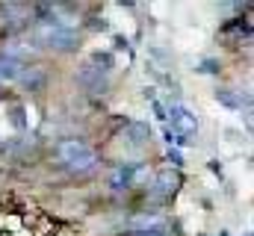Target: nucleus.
<instances>
[{
	"mask_svg": "<svg viewBox=\"0 0 254 236\" xmlns=\"http://www.w3.org/2000/svg\"><path fill=\"white\" fill-rule=\"evenodd\" d=\"M24 68H27V65H18V62H12V59L0 57V83H18L21 74H24Z\"/></svg>",
	"mask_w": 254,
	"mask_h": 236,
	"instance_id": "nucleus-8",
	"label": "nucleus"
},
{
	"mask_svg": "<svg viewBox=\"0 0 254 236\" xmlns=\"http://www.w3.org/2000/svg\"><path fill=\"white\" fill-rule=\"evenodd\" d=\"M130 228H133V234H136V231H160V228H166V222H163V216H157V213H142V216H136V219L130 222Z\"/></svg>",
	"mask_w": 254,
	"mask_h": 236,
	"instance_id": "nucleus-7",
	"label": "nucleus"
},
{
	"mask_svg": "<svg viewBox=\"0 0 254 236\" xmlns=\"http://www.w3.org/2000/svg\"><path fill=\"white\" fill-rule=\"evenodd\" d=\"M130 236H169V234H166V228H160V231H136Z\"/></svg>",
	"mask_w": 254,
	"mask_h": 236,
	"instance_id": "nucleus-13",
	"label": "nucleus"
},
{
	"mask_svg": "<svg viewBox=\"0 0 254 236\" xmlns=\"http://www.w3.org/2000/svg\"><path fill=\"white\" fill-rule=\"evenodd\" d=\"M178 183H181V180H178V175L163 172V175L157 177V192H160V195H169V192H175V189H178Z\"/></svg>",
	"mask_w": 254,
	"mask_h": 236,
	"instance_id": "nucleus-11",
	"label": "nucleus"
},
{
	"mask_svg": "<svg viewBox=\"0 0 254 236\" xmlns=\"http://www.w3.org/2000/svg\"><path fill=\"white\" fill-rule=\"evenodd\" d=\"M45 71L42 68H24V74H21V83L24 86H30L33 92H39V89H45Z\"/></svg>",
	"mask_w": 254,
	"mask_h": 236,
	"instance_id": "nucleus-9",
	"label": "nucleus"
},
{
	"mask_svg": "<svg viewBox=\"0 0 254 236\" xmlns=\"http://www.w3.org/2000/svg\"><path fill=\"white\" fill-rule=\"evenodd\" d=\"M110 65H113V57L110 54H95V57L80 68L77 83L83 89H89L92 95H104L107 92V83H110Z\"/></svg>",
	"mask_w": 254,
	"mask_h": 236,
	"instance_id": "nucleus-3",
	"label": "nucleus"
},
{
	"mask_svg": "<svg viewBox=\"0 0 254 236\" xmlns=\"http://www.w3.org/2000/svg\"><path fill=\"white\" fill-rule=\"evenodd\" d=\"M30 36H33V45L36 48H54V51H74L77 48V33L74 30H65L54 21H33L30 27Z\"/></svg>",
	"mask_w": 254,
	"mask_h": 236,
	"instance_id": "nucleus-2",
	"label": "nucleus"
},
{
	"mask_svg": "<svg viewBox=\"0 0 254 236\" xmlns=\"http://www.w3.org/2000/svg\"><path fill=\"white\" fill-rule=\"evenodd\" d=\"M57 157L74 175H86V172H92L98 166V151L89 142H83V139H63L57 145Z\"/></svg>",
	"mask_w": 254,
	"mask_h": 236,
	"instance_id": "nucleus-1",
	"label": "nucleus"
},
{
	"mask_svg": "<svg viewBox=\"0 0 254 236\" xmlns=\"http://www.w3.org/2000/svg\"><path fill=\"white\" fill-rule=\"evenodd\" d=\"M169 121H172V133L175 136H181L184 142H190V136H195L198 133V121H195V116H192L187 107H181V104H172V110H169Z\"/></svg>",
	"mask_w": 254,
	"mask_h": 236,
	"instance_id": "nucleus-4",
	"label": "nucleus"
},
{
	"mask_svg": "<svg viewBox=\"0 0 254 236\" xmlns=\"http://www.w3.org/2000/svg\"><path fill=\"white\" fill-rule=\"evenodd\" d=\"M39 48L36 45H30V42H9V45H3V59H12V62H18V65H24L27 59L33 57Z\"/></svg>",
	"mask_w": 254,
	"mask_h": 236,
	"instance_id": "nucleus-6",
	"label": "nucleus"
},
{
	"mask_svg": "<svg viewBox=\"0 0 254 236\" xmlns=\"http://www.w3.org/2000/svg\"><path fill=\"white\" fill-rule=\"evenodd\" d=\"M219 101L228 104V107H234V110H243V98H237L231 89H219Z\"/></svg>",
	"mask_w": 254,
	"mask_h": 236,
	"instance_id": "nucleus-12",
	"label": "nucleus"
},
{
	"mask_svg": "<svg viewBox=\"0 0 254 236\" xmlns=\"http://www.w3.org/2000/svg\"><path fill=\"white\" fill-rule=\"evenodd\" d=\"M127 136H130L133 145H145V142L151 139V130H148L145 124H127Z\"/></svg>",
	"mask_w": 254,
	"mask_h": 236,
	"instance_id": "nucleus-10",
	"label": "nucleus"
},
{
	"mask_svg": "<svg viewBox=\"0 0 254 236\" xmlns=\"http://www.w3.org/2000/svg\"><path fill=\"white\" fill-rule=\"evenodd\" d=\"M142 175H145V169H136L130 163H122V166H116L110 172V186L113 189H130V186H136L142 180Z\"/></svg>",
	"mask_w": 254,
	"mask_h": 236,
	"instance_id": "nucleus-5",
	"label": "nucleus"
}]
</instances>
